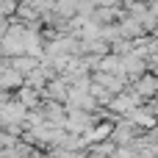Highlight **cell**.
Instances as JSON below:
<instances>
[{
  "label": "cell",
  "mask_w": 158,
  "mask_h": 158,
  "mask_svg": "<svg viewBox=\"0 0 158 158\" xmlns=\"http://www.w3.org/2000/svg\"><path fill=\"white\" fill-rule=\"evenodd\" d=\"M156 92H158V81H153V78H142L139 86H136V94H139V97H150V94H156Z\"/></svg>",
  "instance_id": "6da1fadb"
},
{
  "label": "cell",
  "mask_w": 158,
  "mask_h": 158,
  "mask_svg": "<svg viewBox=\"0 0 158 158\" xmlns=\"http://www.w3.org/2000/svg\"><path fill=\"white\" fill-rule=\"evenodd\" d=\"M150 14H153V17H156V19H158V0H156V3H153V6H150Z\"/></svg>",
  "instance_id": "7a4b0ae2"
}]
</instances>
